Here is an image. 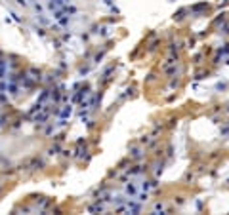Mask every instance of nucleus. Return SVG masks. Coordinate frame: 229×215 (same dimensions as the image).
I'll list each match as a JSON object with an SVG mask.
<instances>
[{"label": "nucleus", "mask_w": 229, "mask_h": 215, "mask_svg": "<svg viewBox=\"0 0 229 215\" xmlns=\"http://www.w3.org/2000/svg\"><path fill=\"white\" fill-rule=\"evenodd\" d=\"M69 114H71V105H69V107H65V109L61 111V118H67Z\"/></svg>", "instance_id": "1"}, {"label": "nucleus", "mask_w": 229, "mask_h": 215, "mask_svg": "<svg viewBox=\"0 0 229 215\" xmlns=\"http://www.w3.org/2000/svg\"><path fill=\"white\" fill-rule=\"evenodd\" d=\"M2 124H4V118H0V126H2Z\"/></svg>", "instance_id": "2"}]
</instances>
